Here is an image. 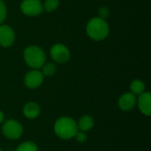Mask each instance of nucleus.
<instances>
[{
  "label": "nucleus",
  "mask_w": 151,
  "mask_h": 151,
  "mask_svg": "<svg viewBox=\"0 0 151 151\" xmlns=\"http://www.w3.org/2000/svg\"><path fill=\"white\" fill-rule=\"evenodd\" d=\"M136 96L132 92H127L123 94L119 99V106L123 111H132L136 105Z\"/></svg>",
  "instance_id": "obj_9"
},
{
  "label": "nucleus",
  "mask_w": 151,
  "mask_h": 151,
  "mask_svg": "<svg viewBox=\"0 0 151 151\" xmlns=\"http://www.w3.org/2000/svg\"><path fill=\"white\" fill-rule=\"evenodd\" d=\"M145 88H146V86H145V83L142 81V80H134L131 84H130V89H131V92L134 94V95H140L142 94V92L145 91Z\"/></svg>",
  "instance_id": "obj_13"
},
{
  "label": "nucleus",
  "mask_w": 151,
  "mask_h": 151,
  "mask_svg": "<svg viewBox=\"0 0 151 151\" xmlns=\"http://www.w3.org/2000/svg\"><path fill=\"white\" fill-rule=\"evenodd\" d=\"M2 133L10 140H17L23 134V127L19 121L9 119L3 124Z\"/></svg>",
  "instance_id": "obj_4"
},
{
  "label": "nucleus",
  "mask_w": 151,
  "mask_h": 151,
  "mask_svg": "<svg viewBox=\"0 0 151 151\" xmlns=\"http://www.w3.org/2000/svg\"><path fill=\"white\" fill-rule=\"evenodd\" d=\"M86 33L88 36L94 41H103L109 35L110 27L105 19L95 17L87 23Z\"/></svg>",
  "instance_id": "obj_1"
},
{
  "label": "nucleus",
  "mask_w": 151,
  "mask_h": 151,
  "mask_svg": "<svg viewBox=\"0 0 151 151\" xmlns=\"http://www.w3.org/2000/svg\"><path fill=\"white\" fill-rule=\"evenodd\" d=\"M78 131L76 121L70 117H61L54 124V132L56 135L62 140H70L73 138Z\"/></svg>",
  "instance_id": "obj_2"
},
{
  "label": "nucleus",
  "mask_w": 151,
  "mask_h": 151,
  "mask_svg": "<svg viewBox=\"0 0 151 151\" xmlns=\"http://www.w3.org/2000/svg\"><path fill=\"white\" fill-rule=\"evenodd\" d=\"M0 151H3V150H1V149H0Z\"/></svg>",
  "instance_id": "obj_21"
},
{
  "label": "nucleus",
  "mask_w": 151,
  "mask_h": 151,
  "mask_svg": "<svg viewBox=\"0 0 151 151\" xmlns=\"http://www.w3.org/2000/svg\"><path fill=\"white\" fill-rule=\"evenodd\" d=\"M21 12L29 17H35L43 12L42 3L41 0H23L20 4Z\"/></svg>",
  "instance_id": "obj_6"
},
{
  "label": "nucleus",
  "mask_w": 151,
  "mask_h": 151,
  "mask_svg": "<svg viewBox=\"0 0 151 151\" xmlns=\"http://www.w3.org/2000/svg\"><path fill=\"white\" fill-rule=\"evenodd\" d=\"M16 151H38V147L33 142H25L19 145Z\"/></svg>",
  "instance_id": "obj_16"
},
{
  "label": "nucleus",
  "mask_w": 151,
  "mask_h": 151,
  "mask_svg": "<svg viewBox=\"0 0 151 151\" xmlns=\"http://www.w3.org/2000/svg\"><path fill=\"white\" fill-rule=\"evenodd\" d=\"M139 110L145 116H150L151 114V94L150 92H142L139 95L136 102Z\"/></svg>",
  "instance_id": "obj_10"
},
{
  "label": "nucleus",
  "mask_w": 151,
  "mask_h": 151,
  "mask_svg": "<svg viewBox=\"0 0 151 151\" xmlns=\"http://www.w3.org/2000/svg\"><path fill=\"white\" fill-rule=\"evenodd\" d=\"M77 127H78V130H81L83 132H88L93 128L94 119L89 115H83L79 119V121L77 123Z\"/></svg>",
  "instance_id": "obj_12"
},
{
  "label": "nucleus",
  "mask_w": 151,
  "mask_h": 151,
  "mask_svg": "<svg viewBox=\"0 0 151 151\" xmlns=\"http://www.w3.org/2000/svg\"><path fill=\"white\" fill-rule=\"evenodd\" d=\"M44 76L39 69H32L24 77V84L30 89H35L40 87L43 81Z\"/></svg>",
  "instance_id": "obj_7"
},
{
  "label": "nucleus",
  "mask_w": 151,
  "mask_h": 151,
  "mask_svg": "<svg viewBox=\"0 0 151 151\" xmlns=\"http://www.w3.org/2000/svg\"><path fill=\"white\" fill-rule=\"evenodd\" d=\"M52 60L58 64H65L70 60L71 53L69 49L63 43H56L50 50Z\"/></svg>",
  "instance_id": "obj_5"
},
{
  "label": "nucleus",
  "mask_w": 151,
  "mask_h": 151,
  "mask_svg": "<svg viewBox=\"0 0 151 151\" xmlns=\"http://www.w3.org/2000/svg\"><path fill=\"white\" fill-rule=\"evenodd\" d=\"M41 68H42L41 72H42V75L45 76V77L52 76L57 72V66H56V65L54 63H51V62H49V63H46L45 62Z\"/></svg>",
  "instance_id": "obj_14"
},
{
  "label": "nucleus",
  "mask_w": 151,
  "mask_h": 151,
  "mask_svg": "<svg viewBox=\"0 0 151 151\" xmlns=\"http://www.w3.org/2000/svg\"><path fill=\"white\" fill-rule=\"evenodd\" d=\"M40 106L35 102H27L23 107V114L28 119H35L40 115Z\"/></svg>",
  "instance_id": "obj_11"
},
{
  "label": "nucleus",
  "mask_w": 151,
  "mask_h": 151,
  "mask_svg": "<svg viewBox=\"0 0 151 151\" xmlns=\"http://www.w3.org/2000/svg\"><path fill=\"white\" fill-rule=\"evenodd\" d=\"M97 13H98V16L97 17L105 19H107L110 16V10L106 6H102V7H100L98 9Z\"/></svg>",
  "instance_id": "obj_18"
},
{
  "label": "nucleus",
  "mask_w": 151,
  "mask_h": 151,
  "mask_svg": "<svg viewBox=\"0 0 151 151\" xmlns=\"http://www.w3.org/2000/svg\"><path fill=\"white\" fill-rule=\"evenodd\" d=\"M75 139L78 142H81V143H83L87 141L88 139V136H87V134L86 132H83V131H81V130H78L76 134H75Z\"/></svg>",
  "instance_id": "obj_19"
},
{
  "label": "nucleus",
  "mask_w": 151,
  "mask_h": 151,
  "mask_svg": "<svg viewBox=\"0 0 151 151\" xmlns=\"http://www.w3.org/2000/svg\"><path fill=\"white\" fill-rule=\"evenodd\" d=\"M59 5V0H44L42 3L43 11L47 12H54Z\"/></svg>",
  "instance_id": "obj_15"
},
{
  "label": "nucleus",
  "mask_w": 151,
  "mask_h": 151,
  "mask_svg": "<svg viewBox=\"0 0 151 151\" xmlns=\"http://www.w3.org/2000/svg\"><path fill=\"white\" fill-rule=\"evenodd\" d=\"M7 16V7L4 0H0V24L5 20Z\"/></svg>",
  "instance_id": "obj_17"
},
{
  "label": "nucleus",
  "mask_w": 151,
  "mask_h": 151,
  "mask_svg": "<svg viewBox=\"0 0 151 151\" xmlns=\"http://www.w3.org/2000/svg\"><path fill=\"white\" fill-rule=\"evenodd\" d=\"M15 42V33L12 27L0 24V46L8 48L11 47Z\"/></svg>",
  "instance_id": "obj_8"
},
{
  "label": "nucleus",
  "mask_w": 151,
  "mask_h": 151,
  "mask_svg": "<svg viewBox=\"0 0 151 151\" xmlns=\"http://www.w3.org/2000/svg\"><path fill=\"white\" fill-rule=\"evenodd\" d=\"M4 119V112H3V111H0V124H2V123H3Z\"/></svg>",
  "instance_id": "obj_20"
},
{
  "label": "nucleus",
  "mask_w": 151,
  "mask_h": 151,
  "mask_svg": "<svg viewBox=\"0 0 151 151\" xmlns=\"http://www.w3.org/2000/svg\"><path fill=\"white\" fill-rule=\"evenodd\" d=\"M26 64L32 69H40L46 62V54L43 50L36 45L27 46L23 52Z\"/></svg>",
  "instance_id": "obj_3"
}]
</instances>
